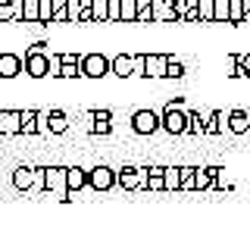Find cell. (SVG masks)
<instances>
[{"label":"cell","instance_id":"cell-24","mask_svg":"<svg viewBox=\"0 0 250 241\" xmlns=\"http://www.w3.org/2000/svg\"><path fill=\"white\" fill-rule=\"evenodd\" d=\"M182 75H185V63L175 60V57H169L166 60V75H163V79H182Z\"/></svg>","mask_w":250,"mask_h":241},{"label":"cell","instance_id":"cell-6","mask_svg":"<svg viewBox=\"0 0 250 241\" xmlns=\"http://www.w3.org/2000/svg\"><path fill=\"white\" fill-rule=\"evenodd\" d=\"M41 185L44 191H57V194H66V166H44L41 169Z\"/></svg>","mask_w":250,"mask_h":241},{"label":"cell","instance_id":"cell-28","mask_svg":"<svg viewBox=\"0 0 250 241\" xmlns=\"http://www.w3.org/2000/svg\"><path fill=\"white\" fill-rule=\"evenodd\" d=\"M50 22H66V0H50Z\"/></svg>","mask_w":250,"mask_h":241},{"label":"cell","instance_id":"cell-7","mask_svg":"<svg viewBox=\"0 0 250 241\" xmlns=\"http://www.w3.org/2000/svg\"><path fill=\"white\" fill-rule=\"evenodd\" d=\"M156 129H160V113H153V110L131 113V131L135 135H153Z\"/></svg>","mask_w":250,"mask_h":241},{"label":"cell","instance_id":"cell-1","mask_svg":"<svg viewBox=\"0 0 250 241\" xmlns=\"http://www.w3.org/2000/svg\"><path fill=\"white\" fill-rule=\"evenodd\" d=\"M44 47H47L44 41H35L28 47L25 60H22V72H25L28 79H47V53L50 50H44Z\"/></svg>","mask_w":250,"mask_h":241},{"label":"cell","instance_id":"cell-8","mask_svg":"<svg viewBox=\"0 0 250 241\" xmlns=\"http://www.w3.org/2000/svg\"><path fill=\"white\" fill-rule=\"evenodd\" d=\"M41 182V169H31V166H16L13 169V188L16 191H28Z\"/></svg>","mask_w":250,"mask_h":241},{"label":"cell","instance_id":"cell-9","mask_svg":"<svg viewBox=\"0 0 250 241\" xmlns=\"http://www.w3.org/2000/svg\"><path fill=\"white\" fill-rule=\"evenodd\" d=\"M150 16L153 22H178L175 0H150Z\"/></svg>","mask_w":250,"mask_h":241},{"label":"cell","instance_id":"cell-12","mask_svg":"<svg viewBox=\"0 0 250 241\" xmlns=\"http://www.w3.org/2000/svg\"><path fill=\"white\" fill-rule=\"evenodd\" d=\"M19 131H22L19 110H0V135H3V138H16Z\"/></svg>","mask_w":250,"mask_h":241},{"label":"cell","instance_id":"cell-23","mask_svg":"<svg viewBox=\"0 0 250 241\" xmlns=\"http://www.w3.org/2000/svg\"><path fill=\"white\" fill-rule=\"evenodd\" d=\"M185 135H207V131H203V116L200 113H188V131Z\"/></svg>","mask_w":250,"mask_h":241},{"label":"cell","instance_id":"cell-13","mask_svg":"<svg viewBox=\"0 0 250 241\" xmlns=\"http://www.w3.org/2000/svg\"><path fill=\"white\" fill-rule=\"evenodd\" d=\"M166 53H147V63H144V79H163L166 75Z\"/></svg>","mask_w":250,"mask_h":241},{"label":"cell","instance_id":"cell-26","mask_svg":"<svg viewBox=\"0 0 250 241\" xmlns=\"http://www.w3.org/2000/svg\"><path fill=\"white\" fill-rule=\"evenodd\" d=\"M213 22H229V0H213Z\"/></svg>","mask_w":250,"mask_h":241},{"label":"cell","instance_id":"cell-17","mask_svg":"<svg viewBox=\"0 0 250 241\" xmlns=\"http://www.w3.org/2000/svg\"><path fill=\"white\" fill-rule=\"evenodd\" d=\"M88 119L94 122L91 126V131L94 135H109V131H113V116H109V110H94V113H88Z\"/></svg>","mask_w":250,"mask_h":241},{"label":"cell","instance_id":"cell-22","mask_svg":"<svg viewBox=\"0 0 250 241\" xmlns=\"http://www.w3.org/2000/svg\"><path fill=\"white\" fill-rule=\"evenodd\" d=\"M194 188V166H178V191Z\"/></svg>","mask_w":250,"mask_h":241},{"label":"cell","instance_id":"cell-31","mask_svg":"<svg viewBox=\"0 0 250 241\" xmlns=\"http://www.w3.org/2000/svg\"><path fill=\"white\" fill-rule=\"evenodd\" d=\"M60 66H62L60 53H47V75H50V79H57V75H60Z\"/></svg>","mask_w":250,"mask_h":241},{"label":"cell","instance_id":"cell-34","mask_svg":"<svg viewBox=\"0 0 250 241\" xmlns=\"http://www.w3.org/2000/svg\"><path fill=\"white\" fill-rule=\"evenodd\" d=\"M38 22L41 25L50 22V0H38Z\"/></svg>","mask_w":250,"mask_h":241},{"label":"cell","instance_id":"cell-35","mask_svg":"<svg viewBox=\"0 0 250 241\" xmlns=\"http://www.w3.org/2000/svg\"><path fill=\"white\" fill-rule=\"evenodd\" d=\"M241 0H229V22H241Z\"/></svg>","mask_w":250,"mask_h":241},{"label":"cell","instance_id":"cell-21","mask_svg":"<svg viewBox=\"0 0 250 241\" xmlns=\"http://www.w3.org/2000/svg\"><path fill=\"white\" fill-rule=\"evenodd\" d=\"M163 191H178V166H163Z\"/></svg>","mask_w":250,"mask_h":241},{"label":"cell","instance_id":"cell-18","mask_svg":"<svg viewBox=\"0 0 250 241\" xmlns=\"http://www.w3.org/2000/svg\"><path fill=\"white\" fill-rule=\"evenodd\" d=\"M47 131H50V135H66L69 131V116L62 110H50L47 113Z\"/></svg>","mask_w":250,"mask_h":241},{"label":"cell","instance_id":"cell-3","mask_svg":"<svg viewBox=\"0 0 250 241\" xmlns=\"http://www.w3.org/2000/svg\"><path fill=\"white\" fill-rule=\"evenodd\" d=\"M78 66H82V79H104V75H109V57H104V53H82Z\"/></svg>","mask_w":250,"mask_h":241},{"label":"cell","instance_id":"cell-19","mask_svg":"<svg viewBox=\"0 0 250 241\" xmlns=\"http://www.w3.org/2000/svg\"><path fill=\"white\" fill-rule=\"evenodd\" d=\"M78 60H82V57H78ZM78 60H62L57 79H82V66H78Z\"/></svg>","mask_w":250,"mask_h":241},{"label":"cell","instance_id":"cell-4","mask_svg":"<svg viewBox=\"0 0 250 241\" xmlns=\"http://www.w3.org/2000/svg\"><path fill=\"white\" fill-rule=\"evenodd\" d=\"M88 188L91 191H109V188H116V169L113 166H106V163H100V166H94L88 169Z\"/></svg>","mask_w":250,"mask_h":241},{"label":"cell","instance_id":"cell-5","mask_svg":"<svg viewBox=\"0 0 250 241\" xmlns=\"http://www.w3.org/2000/svg\"><path fill=\"white\" fill-rule=\"evenodd\" d=\"M19 135H47V116L41 110H19Z\"/></svg>","mask_w":250,"mask_h":241},{"label":"cell","instance_id":"cell-33","mask_svg":"<svg viewBox=\"0 0 250 241\" xmlns=\"http://www.w3.org/2000/svg\"><path fill=\"white\" fill-rule=\"evenodd\" d=\"M135 22H153V16H150V0H138V16H135Z\"/></svg>","mask_w":250,"mask_h":241},{"label":"cell","instance_id":"cell-27","mask_svg":"<svg viewBox=\"0 0 250 241\" xmlns=\"http://www.w3.org/2000/svg\"><path fill=\"white\" fill-rule=\"evenodd\" d=\"M22 22H38V0H22Z\"/></svg>","mask_w":250,"mask_h":241},{"label":"cell","instance_id":"cell-36","mask_svg":"<svg viewBox=\"0 0 250 241\" xmlns=\"http://www.w3.org/2000/svg\"><path fill=\"white\" fill-rule=\"evenodd\" d=\"M106 22H119V0H106Z\"/></svg>","mask_w":250,"mask_h":241},{"label":"cell","instance_id":"cell-29","mask_svg":"<svg viewBox=\"0 0 250 241\" xmlns=\"http://www.w3.org/2000/svg\"><path fill=\"white\" fill-rule=\"evenodd\" d=\"M91 22H106V0H91Z\"/></svg>","mask_w":250,"mask_h":241},{"label":"cell","instance_id":"cell-37","mask_svg":"<svg viewBox=\"0 0 250 241\" xmlns=\"http://www.w3.org/2000/svg\"><path fill=\"white\" fill-rule=\"evenodd\" d=\"M241 13H244L241 22H250V0H241Z\"/></svg>","mask_w":250,"mask_h":241},{"label":"cell","instance_id":"cell-10","mask_svg":"<svg viewBox=\"0 0 250 241\" xmlns=\"http://www.w3.org/2000/svg\"><path fill=\"white\" fill-rule=\"evenodd\" d=\"M82 188H88V169L66 166V194H72V197H75V191H82Z\"/></svg>","mask_w":250,"mask_h":241},{"label":"cell","instance_id":"cell-15","mask_svg":"<svg viewBox=\"0 0 250 241\" xmlns=\"http://www.w3.org/2000/svg\"><path fill=\"white\" fill-rule=\"evenodd\" d=\"M229 131L247 135L250 131V110H229Z\"/></svg>","mask_w":250,"mask_h":241},{"label":"cell","instance_id":"cell-32","mask_svg":"<svg viewBox=\"0 0 250 241\" xmlns=\"http://www.w3.org/2000/svg\"><path fill=\"white\" fill-rule=\"evenodd\" d=\"M197 19L213 22V0H197Z\"/></svg>","mask_w":250,"mask_h":241},{"label":"cell","instance_id":"cell-20","mask_svg":"<svg viewBox=\"0 0 250 241\" xmlns=\"http://www.w3.org/2000/svg\"><path fill=\"white\" fill-rule=\"evenodd\" d=\"M138 0H119V22H135Z\"/></svg>","mask_w":250,"mask_h":241},{"label":"cell","instance_id":"cell-16","mask_svg":"<svg viewBox=\"0 0 250 241\" xmlns=\"http://www.w3.org/2000/svg\"><path fill=\"white\" fill-rule=\"evenodd\" d=\"M109 75L116 79H131V53H116L109 60Z\"/></svg>","mask_w":250,"mask_h":241},{"label":"cell","instance_id":"cell-11","mask_svg":"<svg viewBox=\"0 0 250 241\" xmlns=\"http://www.w3.org/2000/svg\"><path fill=\"white\" fill-rule=\"evenodd\" d=\"M16 75H22V57L13 50L0 53V79H16Z\"/></svg>","mask_w":250,"mask_h":241},{"label":"cell","instance_id":"cell-25","mask_svg":"<svg viewBox=\"0 0 250 241\" xmlns=\"http://www.w3.org/2000/svg\"><path fill=\"white\" fill-rule=\"evenodd\" d=\"M66 22H72V25L82 22V0H66Z\"/></svg>","mask_w":250,"mask_h":241},{"label":"cell","instance_id":"cell-30","mask_svg":"<svg viewBox=\"0 0 250 241\" xmlns=\"http://www.w3.org/2000/svg\"><path fill=\"white\" fill-rule=\"evenodd\" d=\"M144 63H147V53H135L131 57V79H144Z\"/></svg>","mask_w":250,"mask_h":241},{"label":"cell","instance_id":"cell-2","mask_svg":"<svg viewBox=\"0 0 250 241\" xmlns=\"http://www.w3.org/2000/svg\"><path fill=\"white\" fill-rule=\"evenodd\" d=\"M116 185L125 191H147V166H122L116 169Z\"/></svg>","mask_w":250,"mask_h":241},{"label":"cell","instance_id":"cell-14","mask_svg":"<svg viewBox=\"0 0 250 241\" xmlns=\"http://www.w3.org/2000/svg\"><path fill=\"white\" fill-rule=\"evenodd\" d=\"M22 22V0H0V25Z\"/></svg>","mask_w":250,"mask_h":241}]
</instances>
